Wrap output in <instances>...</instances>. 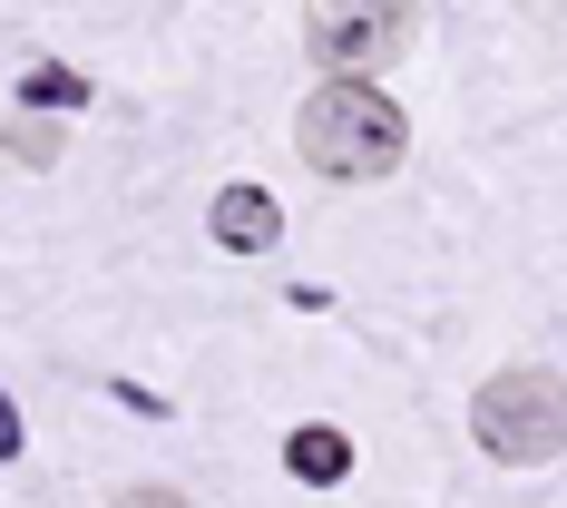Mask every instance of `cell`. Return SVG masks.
<instances>
[{
	"label": "cell",
	"instance_id": "6da1fadb",
	"mask_svg": "<svg viewBox=\"0 0 567 508\" xmlns=\"http://www.w3.org/2000/svg\"><path fill=\"white\" fill-rule=\"evenodd\" d=\"M293 147H303V167L342 176V186H372V176L401 167V147H411V117L372 89V79H323L303 117H293Z\"/></svg>",
	"mask_w": 567,
	"mask_h": 508
},
{
	"label": "cell",
	"instance_id": "7a4b0ae2",
	"mask_svg": "<svg viewBox=\"0 0 567 508\" xmlns=\"http://www.w3.org/2000/svg\"><path fill=\"white\" fill-rule=\"evenodd\" d=\"M470 431H480V450H489V459L538 469V459L567 450V382L548 372V362H509V372H489V382H480Z\"/></svg>",
	"mask_w": 567,
	"mask_h": 508
},
{
	"label": "cell",
	"instance_id": "3957f363",
	"mask_svg": "<svg viewBox=\"0 0 567 508\" xmlns=\"http://www.w3.org/2000/svg\"><path fill=\"white\" fill-rule=\"evenodd\" d=\"M411 10L401 0H342V10H303V50L323 79H362V69H392L411 50Z\"/></svg>",
	"mask_w": 567,
	"mask_h": 508
},
{
	"label": "cell",
	"instance_id": "277c9868",
	"mask_svg": "<svg viewBox=\"0 0 567 508\" xmlns=\"http://www.w3.org/2000/svg\"><path fill=\"white\" fill-rule=\"evenodd\" d=\"M206 226H216V245H226V255H275V245H284V206L265 196V186H216Z\"/></svg>",
	"mask_w": 567,
	"mask_h": 508
},
{
	"label": "cell",
	"instance_id": "5b68a950",
	"mask_svg": "<svg viewBox=\"0 0 567 508\" xmlns=\"http://www.w3.org/2000/svg\"><path fill=\"white\" fill-rule=\"evenodd\" d=\"M284 469H293L303 489H342V479H352V440H342L333 421H303V431L284 440Z\"/></svg>",
	"mask_w": 567,
	"mask_h": 508
},
{
	"label": "cell",
	"instance_id": "8992f818",
	"mask_svg": "<svg viewBox=\"0 0 567 508\" xmlns=\"http://www.w3.org/2000/svg\"><path fill=\"white\" fill-rule=\"evenodd\" d=\"M20 108H99V89H89V79H79V69H69V59H30V69H20Z\"/></svg>",
	"mask_w": 567,
	"mask_h": 508
},
{
	"label": "cell",
	"instance_id": "52a82bcc",
	"mask_svg": "<svg viewBox=\"0 0 567 508\" xmlns=\"http://www.w3.org/2000/svg\"><path fill=\"white\" fill-rule=\"evenodd\" d=\"M0 147H10V157H30V167H50V157H59V127H50V117H10V127H0Z\"/></svg>",
	"mask_w": 567,
	"mask_h": 508
},
{
	"label": "cell",
	"instance_id": "ba28073f",
	"mask_svg": "<svg viewBox=\"0 0 567 508\" xmlns=\"http://www.w3.org/2000/svg\"><path fill=\"white\" fill-rule=\"evenodd\" d=\"M117 508H186V489H167V479H137Z\"/></svg>",
	"mask_w": 567,
	"mask_h": 508
},
{
	"label": "cell",
	"instance_id": "9c48e42d",
	"mask_svg": "<svg viewBox=\"0 0 567 508\" xmlns=\"http://www.w3.org/2000/svg\"><path fill=\"white\" fill-rule=\"evenodd\" d=\"M0 459H20V401L0 392Z\"/></svg>",
	"mask_w": 567,
	"mask_h": 508
}]
</instances>
